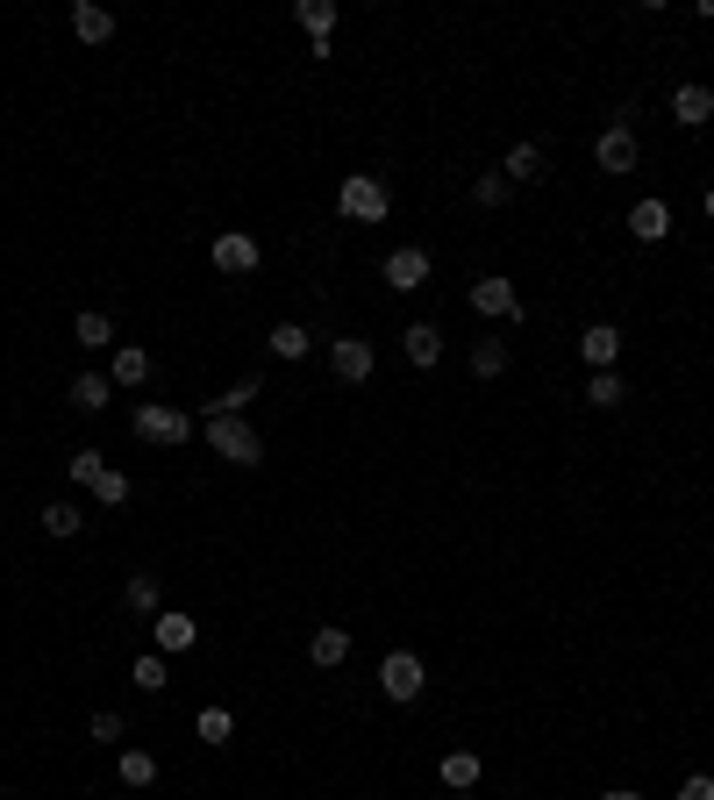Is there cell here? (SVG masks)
<instances>
[{
	"label": "cell",
	"instance_id": "f35d334b",
	"mask_svg": "<svg viewBox=\"0 0 714 800\" xmlns=\"http://www.w3.org/2000/svg\"><path fill=\"white\" fill-rule=\"evenodd\" d=\"M450 800H472V793H450Z\"/></svg>",
	"mask_w": 714,
	"mask_h": 800
},
{
	"label": "cell",
	"instance_id": "6da1fadb",
	"mask_svg": "<svg viewBox=\"0 0 714 800\" xmlns=\"http://www.w3.org/2000/svg\"><path fill=\"white\" fill-rule=\"evenodd\" d=\"M201 436L215 444V458L243 465V472H251V465H265V444H257V429H251L243 415H207V422H201Z\"/></svg>",
	"mask_w": 714,
	"mask_h": 800
},
{
	"label": "cell",
	"instance_id": "f1b7e54d",
	"mask_svg": "<svg viewBox=\"0 0 714 800\" xmlns=\"http://www.w3.org/2000/svg\"><path fill=\"white\" fill-rule=\"evenodd\" d=\"M129 679H136L143 693H164V686H172V672H164V658H158V651H143V658H136Z\"/></svg>",
	"mask_w": 714,
	"mask_h": 800
},
{
	"label": "cell",
	"instance_id": "7a4b0ae2",
	"mask_svg": "<svg viewBox=\"0 0 714 800\" xmlns=\"http://www.w3.org/2000/svg\"><path fill=\"white\" fill-rule=\"evenodd\" d=\"M337 207H343V222H386L393 193H386V179H379V172H351L337 186Z\"/></svg>",
	"mask_w": 714,
	"mask_h": 800
},
{
	"label": "cell",
	"instance_id": "ffe728a7",
	"mask_svg": "<svg viewBox=\"0 0 714 800\" xmlns=\"http://www.w3.org/2000/svg\"><path fill=\"white\" fill-rule=\"evenodd\" d=\"M257 394H265V380H257V372H243L236 386H222V394L207 401V415H243V407H251Z\"/></svg>",
	"mask_w": 714,
	"mask_h": 800
},
{
	"label": "cell",
	"instance_id": "9c48e42d",
	"mask_svg": "<svg viewBox=\"0 0 714 800\" xmlns=\"http://www.w3.org/2000/svg\"><path fill=\"white\" fill-rule=\"evenodd\" d=\"M594 164H600L607 179H615V172H636V136H629V122L600 129V143H594Z\"/></svg>",
	"mask_w": 714,
	"mask_h": 800
},
{
	"label": "cell",
	"instance_id": "e575fe53",
	"mask_svg": "<svg viewBox=\"0 0 714 800\" xmlns=\"http://www.w3.org/2000/svg\"><path fill=\"white\" fill-rule=\"evenodd\" d=\"M86 729H94V744H115V736H121V715H94Z\"/></svg>",
	"mask_w": 714,
	"mask_h": 800
},
{
	"label": "cell",
	"instance_id": "8992f818",
	"mask_svg": "<svg viewBox=\"0 0 714 800\" xmlns=\"http://www.w3.org/2000/svg\"><path fill=\"white\" fill-rule=\"evenodd\" d=\"M257 258H265V250H257L251 230H222V236H215V271H230V279H251Z\"/></svg>",
	"mask_w": 714,
	"mask_h": 800
},
{
	"label": "cell",
	"instance_id": "74e56055",
	"mask_svg": "<svg viewBox=\"0 0 714 800\" xmlns=\"http://www.w3.org/2000/svg\"><path fill=\"white\" fill-rule=\"evenodd\" d=\"M701 207H707V222H714V186H707V193H701Z\"/></svg>",
	"mask_w": 714,
	"mask_h": 800
},
{
	"label": "cell",
	"instance_id": "7402d4cb",
	"mask_svg": "<svg viewBox=\"0 0 714 800\" xmlns=\"http://www.w3.org/2000/svg\"><path fill=\"white\" fill-rule=\"evenodd\" d=\"M271 358H286V365H300V358H308L315 351V337H308V329H300V322H279V329H271Z\"/></svg>",
	"mask_w": 714,
	"mask_h": 800
},
{
	"label": "cell",
	"instance_id": "277c9868",
	"mask_svg": "<svg viewBox=\"0 0 714 800\" xmlns=\"http://www.w3.org/2000/svg\"><path fill=\"white\" fill-rule=\"evenodd\" d=\"M136 436H143V444H187V436H193V415H187V407L143 401V407H136Z\"/></svg>",
	"mask_w": 714,
	"mask_h": 800
},
{
	"label": "cell",
	"instance_id": "ac0fdd59",
	"mask_svg": "<svg viewBox=\"0 0 714 800\" xmlns=\"http://www.w3.org/2000/svg\"><path fill=\"white\" fill-rule=\"evenodd\" d=\"M115 779H121L129 793L158 787V758H150V750H121V758H115Z\"/></svg>",
	"mask_w": 714,
	"mask_h": 800
},
{
	"label": "cell",
	"instance_id": "4316f807",
	"mask_svg": "<svg viewBox=\"0 0 714 800\" xmlns=\"http://www.w3.org/2000/svg\"><path fill=\"white\" fill-rule=\"evenodd\" d=\"M294 14H300V29H308L315 43H329V29H337V8H329V0H300Z\"/></svg>",
	"mask_w": 714,
	"mask_h": 800
},
{
	"label": "cell",
	"instance_id": "e0dca14e",
	"mask_svg": "<svg viewBox=\"0 0 714 800\" xmlns=\"http://www.w3.org/2000/svg\"><path fill=\"white\" fill-rule=\"evenodd\" d=\"M500 179H508V186H536L543 179V143H514L508 164H500Z\"/></svg>",
	"mask_w": 714,
	"mask_h": 800
},
{
	"label": "cell",
	"instance_id": "1f68e13d",
	"mask_svg": "<svg viewBox=\"0 0 714 800\" xmlns=\"http://www.w3.org/2000/svg\"><path fill=\"white\" fill-rule=\"evenodd\" d=\"M72 479H79V487H100V472H108V458H100V450H72Z\"/></svg>",
	"mask_w": 714,
	"mask_h": 800
},
{
	"label": "cell",
	"instance_id": "836d02e7",
	"mask_svg": "<svg viewBox=\"0 0 714 800\" xmlns=\"http://www.w3.org/2000/svg\"><path fill=\"white\" fill-rule=\"evenodd\" d=\"M472 201L479 207H500V201H508V179H500V172H479L472 179Z\"/></svg>",
	"mask_w": 714,
	"mask_h": 800
},
{
	"label": "cell",
	"instance_id": "4fadbf2b",
	"mask_svg": "<svg viewBox=\"0 0 714 800\" xmlns=\"http://www.w3.org/2000/svg\"><path fill=\"white\" fill-rule=\"evenodd\" d=\"M672 122L679 129H707L714 122V94H707V86H679V94H672Z\"/></svg>",
	"mask_w": 714,
	"mask_h": 800
},
{
	"label": "cell",
	"instance_id": "4dcf8cb0",
	"mask_svg": "<svg viewBox=\"0 0 714 800\" xmlns=\"http://www.w3.org/2000/svg\"><path fill=\"white\" fill-rule=\"evenodd\" d=\"M472 372L479 380H500L508 372V343H472Z\"/></svg>",
	"mask_w": 714,
	"mask_h": 800
},
{
	"label": "cell",
	"instance_id": "83f0119b",
	"mask_svg": "<svg viewBox=\"0 0 714 800\" xmlns=\"http://www.w3.org/2000/svg\"><path fill=\"white\" fill-rule=\"evenodd\" d=\"M79 530H86V515L72 501H51V508H43V536H79Z\"/></svg>",
	"mask_w": 714,
	"mask_h": 800
},
{
	"label": "cell",
	"instance_id": "44dd1931",
	"mask_svg": "<svg viewBox=\"0 0 714 800\" xmlns=\"http://www.w3.org/2000/svg\"><path fill=\"white\" fill-rule=\"evenodd\" d=\"M308 658H315V665H343V658H351V629H315V637H308Z\"/></svg>",
	"mask_w": 714,
	"mask_h": 800
},
{
	"label": "cell",
	"instance_id": "d6a6232c",
	"mask_svg": "<svg viewBox=\"0 0 714 800\" xmlns=\"http://www.w3.org/2000/svg\"><path fill=\"white\" fill-rule=\"evenodd\" d=\"M94 501L100 508H121V501H129V472H115V465H108V472H100V487H94Z\"/></svg>",
	"mask_w": 714,
	"mask_h": 800
},
{
	"label": "cell",
	"instance_id": "30bf717a",
	"mask_svg": "<svg viewBox=\"0 0 714 800\" xmlns=\"http://www.w3.org/2000/svg\"><path fill=\"white\" fill-rule=\"evenodd\" d=\"M629 236L636 244H664V236H672V207H664L658 193H643V201L629 207Z\"/></svg>",
	"mask_w": 714,
	"mask_h": 800
},
{
	"label": "cell",
	"instance_id": "8d00e7d4",
	"mask_svg": "<svg viewBox=\"0 0 714 800\" xmlns=\"http://www.w3.org/2000/svg\"><path fill=\"white\" fill-rule=\"evenodd\" d=\"M600 800H643V793H636V787H607Z\"/></svg>",
	"mask_w": 714,
	"mask_h": 800
},
{
	"label": "cell",
	"instance_id": "ba28073f",
	"mask_svg": "<svg viewBox=\"0 0 714 800\" xmlns=\"http://www.w3.org/2000/svg\"><path fill=\"white\" fill-rule=\"evenodd\" d=\"M386 286H393V294H415V286H429V250H422V244L386 250Z\"/></svg>",
	"mask_w": 714,
	"mask_h": 800
},
{
	"label": "cell",
	"instance_id": "cb8c5ba5",
	"mask_svg": "<svg viewBox=\"0 0 714 800\" xmlns=\"http://www.w3.org/2000/svg\"><path fill=\"white\" fill-rule=\"evenodd\" d=\"M72 337H79V351H108V343H115V322H108V314H94V308H86L79 322H72Z\"/></svg>",
	"mask_w": 714,
	"mask_h": 800
},
{
	"label": "cell",
	"instance_id": "7c38bea8",
	"mask_svg": "<svg viewBox=\"0 0 714 800\" xmlns=\"http://www.w3.org/2000/svg\"><path fill=\"white\" fill-rule=\"evenodd\" d=\"M150 637H158V658H179V651H193V643H201V622H193V615H158V622H150Z\"/></svg>",
	"mask_w": 714,
	"mask_h": 800
},
{
	"label": "cell",
	"instance_id": "8fae6325",
	"mask_svg": "<svg viewBox=\"0 0 714 800\" xmlns=\"http://www.w3.org/2000/svg\"><path fill=\"white\" fill-rule=\"evenodd\" d=\"M579 358H586L594 372H615V358H621V329H615V322H586Z\"/></svg>",
	"mask_w": 714,
	"mask_h": 800
},
{
	"label": "cell",
	"instance_id": "9a60e30c",
	"mask_svg": "<svg viewBox=\"0 0 714 800\" xmlns=\"http://www.w3.org/2000/svg\"><path fill=\"white\" fill-rule=\"evenodd\" d=\"M150 372H158V365H150V351H143V343H121L108 380H115V386H129V394H136V386H150Z\"/></svg>",
	"mask_w": 714,
	"mask_h": 800
},
{
	"label": "cell",
	"instance_id": "5bb4252c",
	"mask_svg": "<svg viewBox=\"0 0 714 800\" xmlns=\"http://www.w3.org/2000/svg\"><path fill=\"white\" fill-rule=\"evenodd\" d=\"M401 351H407V365H415V372H429L436 358H444V329H436V322H415L401 337Z\"/></svg>",
	"mask_w": 714,
	"mask_h": 800
},
{
	"label": "cell",
	"instance_id": "603a6c76",
	"mask_svg": "<svg viewBox=\"0 0 714 800\" xmlns=\"http://www.w3.org/2000/svg\"><path fill=\"white\" fill-rule=\"evenodd\" d=\"M479 772H486L479 750H450V758H444V787H450V793H472V787H479Z\"/></svg>",
	"mask_w": 714,
	"mask_h": 800
},
{
	"label": "cell",
	"instance_id": "3957f363",
	"mask_svg": "<svg viewBox=\"0 0 714 800\" xmlns=\"http://www.w3.org/2000/svg\"><path fill=\"white\" fill-rule=\"evenodd\" d=\"M422 686H429V665H422L415 651H386V665H379V693L386 701H422Z\"/></svg>",
	"mask_w": 714,
	"mask_h": 800
},
{
	"label": "cell",
	"instance_id": "52a82bcc",
	"mask_svg": "<svg viewBox=\"0 0 714 800\" xmlns=\"http://www.w3.org/2000/svg\"><path fill=\"white\" fill-rule=\"evenodd\" d=\"M472 308L493 314V322H514V314H522V294H514V279L486 271V279H472Z\"/></svg>",
	"mask_w": 714,
	"mask_h": 800
},
{
	"label": "cell",
	"instance_id": "5b68a950",
	"mask_svg": "<svg viewBox=\"0 0 714 800\" xmlns=\"http://www.w3.org/2000/svg\"><path fill=\"white\" fill-rule=\"evenodd\" d=\"M372 365H379V351L364 337H337V343H329V372H337L343 386H364V380H372Z\"/></svg>",
	"mask_w": 714,
	"mask_h": 800
},
{
	"label": "cell",
	"instance_id": "d4e9b609",
	"mask_svg": "<svg viewBox=\"0 0 714 800\" xmlns=\"http://www.w3.org/2000/svg\"><path fill=\"white\" fill-rule=\"evenodd\" d=\"M121 600H129V615H150V622H158V579H150V572H129Z\"/></svg>",
	"mask_w": 714,
	"mask_h": 800
},
{
	"label": "cell",
	"instance_id": "2e32d148",
	"mask_svg": "<svg viewBox=\"0 0 714 800\" xmlns=\"http://www.w3.org/2000/svg\"><path fill=\"white\" fill-rule=\"evenodd\" d=\"M72 36H79V43H108L115 36V14L94 8V0H72Z\"/></svg>",
	"mask_w": 714,
	"mask_h": 800
},
{
	"label": "cell",
	"instance_id": "484cf974",
	"mask_svg": "<svg viewBox=\"0 0 714 800\" xmlns=\"http://www.w3.org/2000/svg\"><path fill=\"white\" fill-rule=\"evenodd\" d=\"M621 401H629L621 372H594V380H586V407H621Z\"/></svg>",
	"mask_w": 714,
	"mask_h": 800
},
{
	"label": "cell",
	"instance_id": "d590c367",
	"mask_svg": "<svg viewBox=\"0 0 714 800\" xmlns=\"http://www.w3.org/2000/svg\"><path fill=\"white\" fill-rule=\"evenodd\" d=\"M679 800H714V779H707V772H693L686 787H679Z\"/></svg>",
	"mask_w": 714,
	"mask_h": 800
},
{
	"label": "cell",
	"instance_id": "d6986e66",
	"mask_svg": "<svg viewBox=\"0 0 714 800\" xmlns=\"http://www.w3.org/2000/svg\"><path fill=\"white\" fill-rule=\"evenodd\" d=\"M108 394H115L108 372H79V380H72V407H79V415H100V407H108Z\"/></svg>",
	"mask_w": 714,
	"mask_h": 800
},
{
	"label": "cell",
	"instance_id": "f546056e",
	"mask_svg": "<svg viewBox=\"0 0 714 800\" xmlns=\"http://www.w3.org/2000/svg\"><path fill=\"white\" fill-rule=\"evenodd\" d=\"M193 729H201V744H230L236 722H230V707H201V722H193Z\"/></svg>",
	"mask_w": 714,
	"mask_h": 800
}]
</instances>
